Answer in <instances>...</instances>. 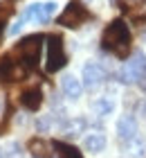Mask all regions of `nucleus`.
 Masks as SVG:
<instances>
[{
	"mask_svg": "<svg viewBox=\"0 0 146 158\" xmlns=\"http://www.w3.org/2000/svg\"><path fill=\"white\" fill-rule=\"evenodd\" d=\"M54 11H56V2H43V5H38V14H36V20L38 23H47L49 18L54 16Z\"/></svg>",
	"mask_w": 146,
	"mask_h": 158,
	"instance_id": "14",
	"label": "nucleus"
},
{
	"mask_svg": "<svg viewBox=\"0 0 146 158\" xmlns=\"http://www.w3.org/2000/svg\"><path fill=\"white\" fill-rule=\"evenodd\" d=\"M130 41H133V36H130L128 25L124 23V20L117 18V20H112V23L104 30L101 45H104L106 50H110L115 56L126 59V56L130 54Z\"/></svg>",
	"mask_w": 146,
	"mask_h": 158,
	"instance_id": "1",
	"label": "nucleus"
},
{
	"mask_svg": "<svg viewBox=\"0 0 146 158\" xmlns=\"http://www.w3.org/2000/svg\"><path fill=\"white\" fill-rule=\"evenodd\" d=\"M135 25H140V36L146 41V18H140V20H135Z\"/></svg>",
	"mask_w": 146,
	"mask_h": 158,
	"instance_id": "20",
	"label": "nucleus"
},
{
	"mask_svg": "<svg viewBox=\"0 0 146 158\" xmlns=\"http://www.w3.org/2000/svg\"><path fill=\"white\" fill-rule=\"evenodd\" d=\"M20 102H23V106L29 109V111H38L41 104H43V90H41V86H32V88L23 90Z\"/></svg>",
	"mask_w": 146,
	"mask_h": 158,
	"instance_id": "8",
	"label": "nucleus"
},
{
	"mask_svg": "<svg viewBox=\"0 0 146 158\" xmlns=\"http://www.w3.org/2000/svg\"><path fill=\"white\" fill-rule=\"evenodd\" d=\"M83 127H85L83 120H74V122H70V124H68V129H65V131H68V135H79Z\"/></svg>",
	"mask_w": 146,
	"mask_h": 158,
	"instance_id": "17",
	"label": "nucleus"
},
{
	"mask_svg": "<svg viewBox=\"0 0 146 158\" xmlns=\"http://www.w3.org/2000/svg\"><path fill=\"white\" fill-rule=\"evenodd\" d=\"M54 149L58 152V156H61V158H83L81 152H79L77 147L65 145V142H54Z\"/></svg>",
	"mask_w": 146,
	"mask_h": 158,
	"instance_id": "15",
	"label": "nucleus"
},
{
	"mask_svg": "<svg viewBox=\"0 0 146 158\" xmlns=\"http://www.w3.org/2000/svg\"><path fill=\"white\" fill-rule=\"evenodd\" d=\"M65 63H68V56H65V50H63V39L58 36V34H49V36H47L45 70H47V73H58Z\"/></svg>",
	"mask_w": 146,
	"mask_h": 158,
	"instance_id": "3",
	"label": "nucleus"
},
{
	"mask_svg": "<svg viewBox=\"0 0 146 158\" xmlns=\"http://www.w3.org/2000/svg\"><path fill=\"white\" fill-rule=\"evenodd\" d=\"M14 14V7L9 5V2H0V32H2V27H5V23H7V18H9Z\"/></svg>",
	"mask_w": 146,
	"mask_h": 158,
	"instance_id": "16",
	"label": "nucleus"
},
{
	"mask_svg": "<svg viewBox=\"0 0 146 158\" xmlns=\"http://www.w3.org/2000/svg\"><path fill=\"white\" fill-rule=\"evenodd\" d=\"M110 2H112V5H117V2H119V0H110Z\"/></svg>",
	"mask_w": 146,
	"mask_h": 158,
	"instance_id": "22",
	"label": "nucleus"
},
{
	"mask_svg": "<svg viewBox=\"0 0 146 158\" xmlns=\"http://www.w3.org/2000/svg\"><path fill=\"white\" fill-rule=\"evenodd\" d=\"M124 68H126L128 73H130V77H133L135 81H137L140 73L146 68V54H144V52H135V54H133V59H130V61H128Z\"/></svg>",
	"mask_w": 146,
	"mask_h": 158,
	"instance_id": "12",
	"label": "nucleus"
},
{
	"mask_svg": "<svg viewBox=\"0 0 146 158\" xmlns=\"http://www.w3.org/2000/svg\"><path fill=\"white\" fill-rule=\"evenodd\" d=\"M41 48H43V36H41V34H32V36H25L16 48H14L11 56L16 61H20L29 70V68H34L36 63H38V59H41Z\"/></svg>",
	"mask_w": 146,
	"mask_h": 158,
	"instance_id": "2",
	"label": "nucleus"
},
{
	"mask_svg": "<svg viewBox=\"0 0 146 158\" xmlns=\"http://www.w3.org/2000/svg\"><path fill=\"white\" fill-rule=\"evenodd\" d=\"M90 18V14H88V9L79 2V0H72V2L65 7V11L58 16V25L63 27H70V30H74V27H81L85 20Z\"/></svg>",
	"mask_w": 146,
	"mask_h": 158,
	"instance_id": "4",
	"label": "nucleus"
},
{
	"mask_svg": "<svg viewBox=\"0 0 146 158\" xmlns=\"http://www.w3.org/2000/svg\"><path fill=\"white\" fill-rule=\"evenodd\" d=\"M106 79V70L97 66V63H85L83 66V86L85 88H94Z\"/></svg>",
	"mask_w": 146,
	"mask_h": 158,
	"instance_id": "6",
	"label": "nucleus"
},
{
	"mask_svg": "<svg viewBox=\"0 0 146 158\" xmlns=\"http://www.w3.org/2000/svg\"><path fill=\"white\" fill-rule=\"evenodd\" d=\"M23 25H25V20L20 18V20H16L11 27H9V36H16V34H20V30H23Z\"/></svg>",
	"mask_w": 146,
	"mask_h": 158,
	"instance_id": "18",
	"label": "nucleus"
},
{
	"mask_svg": "<svg viewBox=\"0 0 146 158\" xmlns=\"http://www.w3.org/2000/svg\"><path fill=\"white\" fill-rule=\"evenodd\" d=\"M25 75H27V68L20 61H16L11 54L0 61V81H7V84L20 81V79H25Z\"/></svg>",
	"mask_w": 146,
	"mask_h": 158,
	"instance_id": "5",
	"label": "nucleus"
},
{
	"mask_svg": "<svg viewBox=\"0 0 146 158\" xmlns=\"http://www.w3.org/2000/svg\"><path fill=\"white\" fill-rule=\"evenodd\" d=\"M61 90L65 93V97L79 99V97H81V90H83L81 79H77L74 75H65V77L61 79Z\"/></svg>",
	"mask_w": 146,
	"mask_h": 158,
	"instance_id": "9",
	"label": "nucleus"
},
{
	"mask_svg": "<svg viewBox=\"0 0 146 158\" xmlns=\"http://www.w3.org/2000/svg\"><path fill=\"white\" fill-rule=\"evenodd\" d=\"M92 111L97 113V115H110V113L115 111V99L108 97V95L97 97V99L92 102Z\"/></svg>",
	"mask_w": 146,
	"mask_h": 158,
	"instance_id": "13",
	"label": "nucleus"
},
{
	"mask_svg": "<svg viewBox=\"0 0 146 158\" xmlns=\"http://www.w3.org/2000/svg\"><path fill=\"white\" fill-rule=\"evenodd\" d=\"M137 86H140V88L146 93V68H144L142 73H140V77H137Z\"/></svg>",
	"mask_w": 146,
	"mask_h": 158,
	"instance_id": "19",
	"label": "nucleus"
},
{
	"mask_svg": "<svg viewBox=\"0 0 146 158\" xmlns=\"http://www.w3.org/2000/svg\"><path fill=\"white\" fill-rule=\"evenodd\" d=\"M117 135H119V140L124 142H130L137 138V122L126 115V118H119V122H117Z\"/></svg>",
	"mask_w": 146,
	"mask_h": 158,
	"instance_id": "7",
	"label": "nucleus"
},
{
	"mask_svg": "<svg viewBox=\"0 0 146 158\" xmlns=\"http://www.w3.org/2000/svg\"><path fill=\"white\" fill-rule=\"evenodd\" d=\"M83 149L90 154H101L106 149V135L104 133H88L83 138Z\"/></svg>",
	"mask_w": 146,
	"mask_h": 158,
	"instance_id": "10",
	"label": "nucleus"
},
{
	"mask_svg": "<svg viewBox=\"0 0 146 158\" xmlns=\"http://www.w3.org/2000/svg\"><path fill=\"white\" fill-rule=\"evenodd\" d=\"M45 129H49V120L43 118V120H38V131H45Z\"/></svg>",
	"mask_w": 146,
	"mask_h": 158,
	"instance_id": "21",
	"label": "nucleus"
},
{
	"mask_svg": "<svg viewBox=\"0 0 146 158\" xmlns=\"http://www.w3.org/2000/svg\"><path fill=\"white\" fill-rule=\"evenodd\" d=\"M27 149H29V154H32L34 158H49L52 156V152H49V147L45 140H41V138H32L27 142Z\"/></svg>",
	"mask_w": 146,
	"mask_h": 158,
	"instance_id": "11",
	"label": "nucleus"
}]
</instances>
